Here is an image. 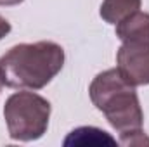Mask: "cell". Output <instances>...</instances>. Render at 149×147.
I'll return each instance as SVG.
<instances>
[{
	"label": "cell",
	"instance_id": "9c48e42d",
	"mask_svg": "<svg viewBox=\"0 0 149 147\" xmlns=\"http://www.w3.org/2000/svg\"><path fill=\"white\" fill-rule=\"evenodd\" d=\"M21 2H24V0H0V5L10 7V5H19Z\"/></svg>",
	"mask_w": 149,
	"mask_h": 147
},
{
	"label": "cell",
	"instance_id": "6da1fadb",
	"mask_svg": "<svg viewBox=\"0 0 149 147\" xmlns=\"http://www.w3.org/2000/svg\"><path fill=\"white\" fill-rule=\"evenodd\" d=\"M92 104L101 111L120 133L123 146H141L149 140L144 135V112L135 87L127 83L116 68L99 73L88 88Z\"/></svg>",
	"mask_w": 149,
	"mask_h": 147
},
{
	"label": "cell",
	"instance_id": "30bf717a",
	"mask_svg": "<svg viewBox=\"0 0 149 147\" xmlns=\"http://www.w3.org/2000/svg\"><path fill=\"white\" fill-rule=\"evenodd\" d=\"M2 88H3V81H2V76H0V92H2Z\"/></svg>",
	"mask_w": 149,
	"mask_h": 147
},
{
	"label": "cell",
	"instance_id": "52a82bcc",
	"mask_svg": "<svg viewBox=\"0 0 149 147\" xmlns=\"http://www.w3.org/2000/svg\"><path fill=\"white\" fill-rule=\"evenodd\" d=\"M142 0H102L101 3V17L109 23V24H118L130 14L141 10Z\"/></svg>",
	"mask_w": 149,
	"mask_h": 147
},
{
	"label": "cell",
	"instance_id": "3957f363",
	"mask_svg": "<svg viewBox=\"0 0 149 147\" xmlns=\"http://www.w3.org/2000/svg\"><path fill=\"white\" fill-rule=\"evenodd\" d=\"M50 102L35 92H16L3 106L9 137L19 142H33L43 137L49 126Z\"/></svg>",
	"mask_w": 149,
	"mask_h": 147
},
{
	"label": "cell",
	"instance_id": "8992f818",
	"mask_svg": "<svg viewBox=\"0 0 149 147\" xmlns=\"http://www.w3.org/2000/svg\"><path fill=\"white\" fill-rule=\"evenodd\" d=\"M116 139L101 128L95 126H80L64 139V146H114Z\"/></svg>",
	"mask_w": 149,
	"mask_h": 147
},
{
	"label": "cell",
	"instance_id": "277c9868",
	"mask_svg": "<svg viewBox=\"0 0 149 147\" xmlns=\"http://www.w3.org/2000/svg\"><path fill=\"white\" fill-rule=\"evenodd\" d=\"M116 69L132 87L149 85V42H123L116 52Z\"/></svg>",
	"mask_w": 149,
	"mask_h": 147
},
{
	"label": "cell",
	"instance_id": "ba28073f",
	"mask_svg": "<svg viewBox=\"0 0 149 147\" xmlns=\"http://www.w3.org/2000/svg\"><path fill=\"white\" fill-rule=\"evenodd\" d=\"M9 33H10V23H9V21L0 14V40H2V38H5Z\"/></svg>",
	"mask_w": 149,
	"mask_h": 147
},
{
	"label": "cell",
	"instance_id": "5b68a950",
	"mask_svg": "<svg viewBox=\"0 0 149 147\" xmlns=\"http://www.w3.org/2000/svg\"><path fill=\"white\" fill-rule=\"evenodd\" d=\"M116 37L121 42H149V12L137 10L120 21Z\"/></svg>",
	"mask_w": 149,
	"mask_h": 147
},
{
	"label": "cell",
	"instance_id": "7a4b0ae2",
	"mask_svg": "<svg viewBox=\"0 0 149 147\" xmlns=\"http://www.w3.org/2000/svg\"><path fill=\"white\" fill-rule=\"evenodd\" d=\"M64 66V49L56 42L19 43L0 57V76L5 87L42 90Z\"/></svg>",
	"mask_w": 149,
	"mask_h": 147
}]
</instances>
